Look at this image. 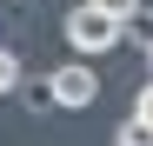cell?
<instances>
[{
    "mask_svg": "<svg viewBox=\"0 0 153 146\" xmlns=\"http://www.w3.org/2000/svg\"><path fill=\"white\" fill-rule=\"evenodd\" d=\"M67 46L87 53V60L93 53H113V46H120V20L100 7V0H80V7L67 13Z\"/></svg>",
    "mask_w": 153,
    "mask_h": 146,
    "instance_id": "6da1fadb",
    "label": "cell"
},
{
    "mask_svg": "<svg viewBox=\"0 0 153 146\" xmlns=\"http://www.w3.org/2000/svg\"><path fill=\"white\" fill-rule=\"evenodd\" d=\"M47 100H53V106H67V113H80V106H93V100H100V73L87 66V53L47 73Z\"/></svg>",
    "mask_w": 153,
    "mask_h": 146,
    "instance_id": "7a4b0ae2",
    "label": "cell"
},
{
    "mask_svg": "<svg viewBox=\"0 0 153 146\" xmlns=\"http://www.w3.org/2000/svg\"><path fill=\"white\" fill-rule=\"evenodd\" d=\"M120 40H133V46H146V53H153V7H146V0L120 20Z\"/></svg>",
    "mask_w": 153,
    "mask_h": 146,
    "instance_id": "3957f363",
    "label": "cell"
},
{
    "mask_svg": "<svg viewBox=\"0 0 153 146\" xmlns=\"http://www.w3.org/2000/svg\"><path fill=\"white\" fill-rule=\"evenodd\" d=\"M113 146H153V126H146L140 113H133V119H120V126H113Z\"/></svg>",
    "mask_w": 153,
    "mask_h": 146,
    "instance_id": "277c9868",
    "label": "cell"
},
{
    "mask_svg": "<svg viewBox=\"0 0 153 146\" xmlns=\"http://www.w3.org/2000/svg\"><path fill=\"white\" fill-rule=\"evenodd\" d=\"M13 86H20V53L0 46V93H13Z\"/></svg>",
    "mask_w": 153,
    "mask_h": 146,
    "instance_id": "5b68a950",
    "label": "cell"
},
{
    "mask_svg": "<svg viewBox=\"0 0 153 146\" xmlns=\"http://www.w3.org/2000/svg\"><path fill=\"white\" fill-rule=\"evenodd\" d=\"M100 7H107L113 20H126V13H133V7H140V0H100Z\"/></svg>",
    "mask_w": 153,
    "mask_h": 146,
    "instance_id": "8992f818",
    "label": "cell"
},
{
    "mask_svg": "<svg viewBox=\"0 0 153 146\" xmlns=\"http://www.w3.org/2000/svg\"><path fill=\"white\" fill-rule=\"evenodd\" d=\"M133 113H140V119H146V126H153V86L140 93V106H133Z\"/></svg>",
    "mask_w": 153,
    "mask_h": 146,
    "instance_id": "52a82bcc",
    "label": "cell"
}]
</instances>
